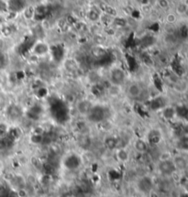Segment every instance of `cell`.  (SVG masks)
<instances>
[{"instance_id":"1","label":"cell","mask_w":188,"mask_h":197,"mask_svg":"<svg viewBox=\"0 0 188 197\" xmlns=\"http://www.w3.org/2000/svg\"><path fill=\"white\" fill-rule=\"evenodd\" d=\"M61 168L67 172L75 173L79 172L84 164V160L80 151L70 150L64 152L60 160Z\"/></svg>"},{"instance_id":"2","label":"cell","mask_w":188,"mask_h":197,"mask_svg":"<svg viewBox=\"0 0 188 197\" xmlns=\"http://www.w3.org/2000/svg\"><path fill=\"white\" fill-rule=\"evenodd\" d=\"M155 186V178L152 174L149 172L136 176V178L133 181V187L136 193L141 196H151L154 192Z\"/></svg>"},{"instance_id":"3","label":"cell","mask_w":188,"mask_h":197,"mask_svg":"<svg viewBox=\"0 0 188 197\" xmlns=\"http://www.w3.org/2000/svg\"><path fill=\"white\" fill-rule=\"evenodd\" d=\"M154 170L158 176L163 179H170L177 174L175 166L172 160V155L160 157L154 162Z\"/></svg>"},{"instance_id":"4","label":"cell","mask_w":188,"mask_h":197,"mask_svg":"<svg viewBox=\"0 0 188 197\" xmlns=\"http://www.w3.org/2000/svg\"><path fill=\"white\" fill-rule=\"evenodd\" d=\"M107 82L110 86L122 88L128 83V73L126 70L119 65L110 67L107 72Z\"/></svg>"},{"instance_id":"5","label":"cell","mask_w":188,"mask_h":197,"mask_svg":"<svg viewBox=\"0 0 188 197\" xmlns=\"http://www.w3.org/2000/svg\"><path fill=\"white\" fill-rule=\"evenodd\" d=\"M125 95L131 101L140 100L144 95V87L140 82H128L125 85Z\"/></svg>"},{"instance_id":"6","label":"cell","mask_w":188,"mask_h":197,"mask_svg":"<svg viewBox=\"0 0 188 197\" xmlns=\"http://www.w3.org/2000/svg\"><path fill=\"white\" fill-rule=\"evenodd\" d=\"M151 144L145 137H137L131 141V148L133 153H136L140 156H146L149 154L151 150Z\"/></svg>"},{"instance_id":"7","label":"cell","mask_w":188,"mask_h":197,"mask_svg":"<svg viewBox=\"0 0 188 197\" xmlns=\"http://www.w3.org/2000/svg\"><path fill=\"white\" fill-rule=\"evenodd\" d=\"M94 104L95 103L88 98H81L76 101L75 104V109L81 118L86 119V117L90 114Z\"/></svg>"},{"instance_id":"8","label":"cell","mask_w":188,"mask_h":197,"mask_svg":"<svg viewBox=\"0 0 188 197\" xmlns=\"http://www.w3.org/2000/svg\"><path fill=\"white\" fill-rule=\"evenodd\" d=\"M113 153H114V157L116 160L120 164L125 165L131 161L133 151L131 150V147L125 145V146H120L118 148H116L113 151Z\"/></svg>"},{"instance_id":"9","label":"cell","mask_w":188,"mask_h":197,"mask_svg":"<svg viewBox=\"0 0 188 197\" xmlns=\"http://www.w3.org/2000/svg\"><path fill=\"white\" fill-rule=\"evenodd\" d=\"M49 46L45 42L40 41L36 43L32 48V53L37 57H44L49 53Z\"/></svg>"},{"instance_id":"10","label":"cell","mask_w":188,"mask_h":197,"mask_svg":"<svg viewBox=\"0 0 188 197\" xmlns=\"http://www.w3.org/2000/svg\"><path fill=\"white\" fill-rule=\"evenodd\" d=\"M165 20L168 24L172 25L175 24L177 20V14L176 13H173V12H170L166 15L165 17Z\"/></svg>"},{"instance_id":"11","label":"cell","mask_w":188,"mask_h":197,"mask_svg":"<svg viewBox=\"0 0 188 197\" xmlns=\"http://www.w3.org/2000/svg\"><path fill=\"white\" fill-rule=\"evenodd\" d=\"M157 4L162 9H168L170 7L169 0H157Z\"/></svg>"},{"instance_id":"12","label":"cell","mask_w":188,"mask_h":197,"mask_svg":"<svg viewBox=\"0 0 188 197\" xmlns=\"http://www.w3.org/2000/svg\"><path fill=\"white\" fill-rule=\"evenodd\" d=\"M186 10H187V5L184 4V3H180L177 6V8H176V14L183 15L186 12Z\"/></svg>"},{"instance_id":"13","label":"cell","mask_w":188,"mask_h":197,"mask_svg":"<svg viewBox=\"0 0 188 197\" xmlns=\"http://www.w3.org/2000/svg\"><path fill=\"white\" fill-rule=\"evenodd\" d=\"M40 197H51V196H50V195H42Z\"/></svg>"},{"instance_id":"14","label":"cell","mask_w":188,"mask_h":197,"mask_svg":"<svg viewBox=\"0 0 188 197\" xmlns=\"http://www.w3.org/2000/svg\"><path fill=\"white\" fill-rule=\"evenodd\" d=\"M0 171H1V165H0Z\"/></svg>"}]
</instances>
